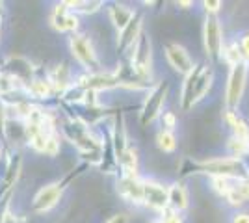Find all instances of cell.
<instances>
[{"label": "cell", "mask_w": 249, "mask_h": 223, "mask_svg": "<svg viewBox=\"0 0 249 223\" xmlns=\"http://www.w3.org/2000/svg\"><path fill=\"white\" fill-rule=\"evenodd\" d=\"M63 193V184L62 182H51L47 186H43L41 190L36 193L34 201H32V206L36 212H49L51 208H54L58 201L62 199Z\"/></svg>", "instance_id": "cell-10"}, {"label": "cell", "mask_w": 249, "mask_h": 223, "mask_svg": "<svg viewBox=\"0 0 249 223\" xmlns=\"http://www.w3.org/2000/svg\"><path fill=\"white\" fill-rule=\"evenodd\" d=\"M143 32V15L136 13V17L126 24V28L119 32V39H117V52L124 54L134 47L136 39L140 37V34Z\"/></svg>", "instance_id": "cell-11"}, {"label": "cell", "mask_w": 249, "mask_h": 223, "mask_svg": "<svg viewBox=\"0 0 249 223\" xmlns=\"http://www.w3.org/2000/svg\"><path fill=\"white\" fill-rule=\"evenodd\" d=\"M212 84H214V67L208 64H203V67H201V71L197 74V80H196V87H194V106L208 95Z\"/></svg>", "instance_id": "cell-12"}, {"label": "cell", "mask_w": 249, "mask_h": 223, "mask_svg": "<svg viewBox=\"0 0 249 223\" xmlns=\"http://www.w3.org/2000/svg\"><path fill=\"white\" fill-rule=\"evenodd\" d=\"M136 13H138V11L132 10V8H128V6H124V4H112V6L108 8L110 22L114 24V28L117 32H121V30L126 28V24L134 19Z\"/></svg>", "instance_id": "cell-13"}, {"label": "cell", "mask_w": 249, "mask_h": 223, "mask_svg": "<svg viewBox=\"0 0 249 223\" xmlns=\"http://www.w3.org/2000/svg\"><path fill=\"white\" fill-rule=\"evenodd\" d=\"M117 193L126 203L134 206H142L143 205V179H140V175L136 177L121 175L117 181Z\"/></svg>", "instance_id": "cell-8"}, {"label": "cell", "mask_w": 249, "mask_h": 223, "mask_svg": "<svg viewBox=\"0 0 249 223\" xmlns=\"http://www.w3.org/2000/svg\"><path fill=\"white\" fill-rule=\"evenodd\" d=\"M143 206L156 212H164L166 208H169L167 186L155 179H143Z\"/></svg>", "instance_id": "cell-7"}, {"label": "cell", "mask_w": 249, "mask_h": 223, "mask_svg": "<svg viewBox=\"0 0 249 223\" xmlns=\"http://www.w3.org/2000/svg\"><path fill=\"white\" fill-rule=\"evenodd\" d=\"M130 222V218H128V214H124V212H119V214H115V216H112L110 220L106 223H128Z\"/></svg>", "instance_id": "cell-31"}, {"label": "cell", "mask_w": 249, "mask_h": 223, "mask_svg": "<svg viewBox=\"0 0 249 223\" xmlns=\"http://www.w3.org/2000/svg\"><path fill=\"white\" fill-rule=\"evenodd\" d=\"M6 123H8V104L4 103V99H0V134L2 136L6 130Z\"/></svg>", "instance_id": "cell-30"}, {"label": "cell", "mask_w": 249, "mask_h": 223, "mask_svg": "<svg viewBox=\"0 0 249 223\" xmlns=\"http://www.w3.org/2000/svg\"><path fill=\"white\" fill-rule=\"evenodd\" d=\"M164 54H166V60L167 64L171 65V69L177 71L178 74H182V76H186L194 69V65H196L194 60H192V56H190V52H188L182 45H178V43H169V45H166Z\"/></svg>", "instance_id": "cell-9"}, {"label": "cell", "mask_w": 249, "mask_h": 223, "mask_svg": "<svg viewBox=\"0 0 249 223\" xmlns=\"http://www.w3.org/2000/svg\"><path fill=\"white\" fill-rule=\"evenodd\" d=\"M167 95H169V82H166V80H162V82H158L147 89V95L143 99V104H142V112H140V121L143 127L151 125L153 121H156L162 116V108L166 104Z\"/></svg>", "instance_id": "cell-3"}, {"label": "cell", "mask_w": 249, "mask_h": 223, "mask_svg": "<svg viewBox=\"0 0 249 223\" xmlns=\"http://www.w3.org/2000/svg\"><path fill=\"white\" fill-rule=\"evenodd\" d=\"M69 15H71V10L67 8V4H65V2H60V4H56V6L52 8L49 22H51V26L56 30V32L65 34L67 32V21H69Z\"/></svg>", "instance_id": "cell-17"}, {"label": "cell", "mask_w": 249, "mask_h": 223, "mask_svg": "<svg viewBox=\"0 0 249 223\" xmlns=\"http://www.w3.org/2000/svg\"><path fill=\"white\" fill-rule=\"evenodd\" d=\"M117 166L121 168V175H130V177H136L138 175V151L134 147H128L123 151V154L115 160Z\"/></svg>", "instance_id": "cell-18"}, {"label": "cell", "mask_w": 249, "mask_h": 223, "mask_svg": "<svg viewBox=\"0 0 249 223\" xmlns=\"http://www.w3.org/2000/svg\"><path fill=\"white\" fill-rule=\"evenodd\" d=\"M162 121V130H167V132H173L178 125V119H177L175 112H162V116L158 117Z\"/></svg>", "instance_id": "cell-25"}, {"label": "cell", "mask_w": 249, "mask_h": 223, "mask_svg": "<svg viewBox=\"0 0 249 223\" xmlns=\"http://www.w3.org/2000/svg\"><path fill=\"white\" fill-rule=\"evenodd\" d=\"M203 45H205V52H207L208 60L221 62L225 39H223V30H221V22H219L218 15H207L205 24H203Z\"/></svg>", "instance_id": "cell-6"}, {"label": "cell", "mask_w": 249, "mask_h": 223, "mask_svg": "<svg viewBox=\"0 0 249 223\" xmlns=\"http://www.w3.org/2000/svg\"><path fill=\"white\" fill-rule=\"evenodd\" d=\"M151 223H162V220H155V222H151Z\"/></svg>", "instance_id": "cell-34"}, {"label": "cell", "mask_w": 249, "mask_h": 223, "mask_svg": "<svg viewBox=\"0 0 249 223\" xmlns=\"http://www.w3.org/2000/svg\"><path fill=\"white\" fill-rule=\"evenodd\" d=\"M208 182H210V188L218 195L225 197L229 191L236 186V182L240 181H232V179H225V177H208Z\"/></svg>", "instance_id": "cell-23"}, {"label": "cell", "mask_w": 249, "mask_h": 223, "mask_svg": "<svg viewBox=\"0 0 249 223\" xmlns=\"http://www.w3.org/2000/svg\"><path fill=\"white\" fill-rule=\"evenodd\" d=\"M58 153H60V136H58V132H56V134H51V136H49L43 154H47V156H56Z\"/></svg>", "instance_id": "cell-26"}, {"label": "cell", "mask_w": 249, "mask_h": 223, "mask_svg": "<svg viewBox=\"0 0 249 223\" xmlns=\"http://www.w3.org/2000/svg\"><path fill=\"white\" fill-rule=\"evenodd\" d=\"M232 223H249V214L248 212H236L232 216Z\"/></svg>", "instance_id": "cell-32"}, {"label": "cell", "mask_w": 249, "mask_h": 223, "mask_svg": "<svg viewBox=\"0 0 249 223\" xmlns=\"http://www.w3.org/2000/svg\"><path fill=\"white\" fill-rule=\"evenodd\" d=\"M196 173L207 177H225L232 181H249V166L244 158L232 156H216L196 164Z\"/></svg>", "instance_id": "cell-1"}, {"label": "cell", "mask_w": 249, "mask_h": 223, "mask_svg": "<svg viewBox=\"0 0 249 223\" xmlns=\"http://www.w3.org/2000/svg\"><path fill=\"white\" fill-rule=\"evenodd\" d=\"M24 91H26V95H30L32 99H37V101H47L54 93V89L47 78H32L30 82L24 86Z\"/></svg>", "instance_id": "cell-16"}, {"label": "cell", "mask_w": 249, "mask_h": 223, "mask_svg": "<svg viewBox=\"0 0 249 223\" xmlns=\"http://www.w3.org/2000/svg\"><path fill=\"white\" fill-rule=\"evenodd\" d=\"M156 145L162 153H175L177 151V138L173 132H167V130H158L156 134Z\"/></svg>", "instance_id": "cell-22"}, {"label": "cell", "mask_w": 249, "mask_h": 223, "mask_svg": "<svg viewBox=\"0 0 249 223\" xmlns=\"http://www.w3.org/2000/svg\"><path fill=\"white\" fill-rule=\"evenodd\" d=\"M47 80H49V84L52 86L54 93H60V95L73 86V82H71V71H69V67L65 64L56 65L51 73H49V78H47Z\"/></svg>", "instance_id": "cell-14"}, {"label": "cell", "mask_w": 249, "mask_h": 223, "mask_svg": "<svg viewBox=\"0 0 249 223\" xmlns=\"http://www.w3.org/2000/svg\"><path fill=\"white\" fill-rule=\"evenodd\" d=\"M0 156H2V149H0Z\"/></svg>", "instance_id": "cell-35"}, {"label": "cell", "mask_w": 249, "mask_h": 223, "mask_svg": "<svg viewBox=\"0 0 249 223\" xmlns=\"http://www.w3.org/2000/svg\"><path fill=\"white\" fill-rule=\"evenodd\" d=\"M132 73L147 82L153 73V43H151V35L143 30L140 34V37L136 39L134 47H132V54H130V65Z\"/></svg>", "instance_id": "cell-2"}, {"label": "cell", "mask_w": 249, "mask_h": 223, "mask_svg": "<svg viewBox=\"0 0 249 223\" xmlns=\"http://www.w3.org/2000/svg\"><path fill=\"white\" fill-rule=\"evenodd\" d=\"M177 6H180L182 10H188V6H194V2H177Z\"/></svg>", "instance_id": "cell-33"}, {"label": "cell", "mask_w": 249, "mask_h": 223, "mask_svg": "<svg viewBox=\"0 0 249 223\" xmlns=\"http://www.w3.org/2000/svg\"><path fill=\"white\" fill-rule=\"evenodd\" d=\"M221 2L219 0H205L203 2V8H205V11H207V15H216L219 10H221Z\"/></svg>", "instance_id": "cell-29"}, {"label": "cell", "mask_w": 249, "mask_h": 223, "mask_svg": "<svg viewBox=\"0 0 249 223\" xmlns=\"http://www.w3.org/2000/svg\"><path fill=\"white\" fill-rule=\"evenodd\" d=\"M65 4L76 15H93L103 8L101 0H95V2H88V0H84V2H65Z\"/></svg>", "instance_id": "cell-20"}, {"label": "cell", "mask_w": 249, "mask_h": 223, "mask_svg": "<svg viewBox=\"0 0 249 223\" xmlns=\"http://www.w3.org/2000/svg\"><path fill=\"white\" fill-rule=\"evenodd\" d=\"M69 49H71V54L73 58L78 62V64L84 67V73H101L103 67H101V60L95 52L93 43L89 41L84 34H73L69 37Z\"/></svg>", "instance_id": "cell-4"}, {"label": "cell", "mask_w": 249, "mask_h": 223, "mask_svg": "<svg viewBox=\"0 0 249 223\" xmlns=\"http://www.w3.org/2000/svg\"><path fill=\"white\" fill-rule=\"evenodd\" d=\"M221 62H225L229 67H234L242 62V54L238 49V41H232L223 47V52H221Z\"/></svg>", "instance_id": "cell-24"}, {"label": "cell", "mask_w": 249, "mask_h": 223, "mask_svg": "<svg viewBox=\"0 0 249 223\" xmlns=\"http://www.w3.org/2000/svg\"><path fill=\"white\" fill-rule=\"evenodd\" d=\"M162 223H184L182 220V216L180 212H175V210H171V208H166L164 212H162Z\"/></svg>", "instance_id": "cell-28"}, {"label": "cell", "mask_w": 249, "mask_h": 223, "mask_svg": "<svg viewBox=\"0 0 249 223\" xmlns=\"http://www.w3.org/2000/svg\"><path fill=\"white\" fill-rule=\"evenodd\" d=\"M229 206H242L249 201V181H240L236 186L225 195Z\"/></svg>", "instance_id": "cell-19"}, {"label": "cell", "mask_w": 249, "mask_h": 223, "mask_svg": "<svg viewBox=\"0 0 249 223\" xmlns=\"http://www.w3.org/2000/svg\"><path fill=\"white\" fill-rule=\"evenodd\" d=\"M227 151L229 156L232 158H244L249 154V139H240L231 136L227 141Z\"/></svg>", "instance_id": "cell-21"}, {"label": "cell", "mask_w": 249, "mask_h": 223, "mask_svg": "<svg viewBox=\"0 0 249 223\" xmlns=\"http://www.w3.org/2000/svg\"><path fill=\"white\" fill-rule=\"evenodd\" d=\"M236 41H238V49L242 54V62H246L249 65V32L242 34V37Z\"/></svg>", "instance_id": "cell-27"}, {"label": "cell", "mask_w": 249, "mask_h": 223, "mask_svg": "<svg viewBox=\"0 0 249 223\" xmlns=\"http://www.w3.org/2000/svg\"><path fill=\"white\" fill-rule=\"evenodd\" d=\"M249 65L246 62H240L238 65L231 67L227 76V86H225V110H238V104L246 91V82H248Z\"/></svg>", "instance_id": "cell-5"}, {"label": "cell", "mask_w": 249, "mask_h": 223, "mask_svg": "<svg viewBox=\"0 0 249 223\" xmlns=\"http://www.w3.org/2000/svg\"><path fill=\"white\" fill-rule=\"evenodd\" d=\"M167 203H169V208L175 210V212H184L186 210L190 199H188V190L184 188V184L173 182L167 188Z\"/></svg>", "instance_id": "cell-15"}]
</instances>
